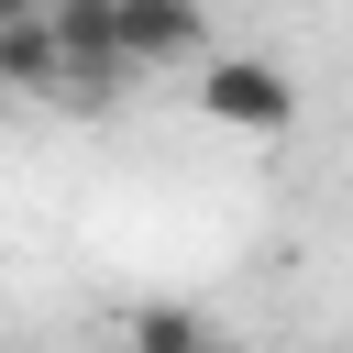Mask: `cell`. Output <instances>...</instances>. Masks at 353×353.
<instances>
[{
    "instance_id": "cell-1",
    "label": "cell",
    "mask_w": 353,
    "mask_h": 353,
    "mask_svg": "<svg viewBox=\"0 0 353 353\" xmlns=\"http://www.w3.org/2000/svg\"><path fill=\"white\" fill-rule=\"evenodd\" d=\"M199 121H221V132H254V143H276L287 121H298V77L276 66V55H199Z\"/></svg>"
},
{
    "instance_id": "cell-2",
    "label": "cell",
    "mask_w": 353,
    "mask_h": 353,
    "mask_svg": "<svg viewBox=\"0 0 353 353\" xmlns=\"http://www.w3.org/2000/svg\"><path fill=\"white\" fill-rule=\"evenodd\" d=\"M44 33H55V99H77V110L121 99L132 66H121V44H110V0H55Z\"/></svg>"
},
{
    "instance_id": "cell-4",
    "label": "cell",
    "mask_w": 353,
    "mask_h": 353,
    "mask_svg": "<svg viewBox=\"0 0 353 353\" xmlns=\"http://www.w3.org/2000/svg\"><path fill=\"white\" fill-rule=\"evenodd\" d=\"M0 88L55 99V33H44V11H0Z\"/></svg>"
},
{
    "instance_id": "cell-6",
    "label": "cell",
    "mask_w": 353,
    "mask_h": 353,
    "mask_svg": "<svg viewBox=\"0 0 353 353\" xmlns=\"http://www.w3.org/2000/svg\"><path fill=\"white\" fill-rule=\"evenodd\" d=\"M298 353H331V342H298Z\"/></svg>"
},
{
    "instance_id": "cell-5",
    "label": "cell",
    "mask_w": 353,
    "mask_h": 353,
    "mask_svg": "<svg viewBox=\"0 0 353 353\" xmlns=\"http://www.w3.org/2000/svg\"><path fill=\"white\" fill-rule=\"evenodd\" d=\"M121 353H221V342H210V320H199V309H176V298H143V309L121 320Z\"/></svg>"
},
{
    "instance_id": "cell-3",
    "label": "cell",
    "mask_w": 353,
    "mask_h": 353,
    "mask_svg": "<svg viewBox=\"0 0 353 353\" xmlns=\"http://www.w3.org/2000/svg\"><path fill=\"white\" fill-rule=\"evenodd\" d=\"M110 44H121V66L143 77V66L210 55V22H199V0H110Z\"/></svg>"
}]
</instances>
